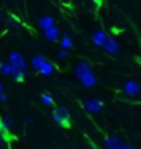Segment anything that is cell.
Masks as SVG:
<instances>
[{
	"mask_svg": "<svg viewBox=\"0 0 141 149\" xmlns=\"http://www.w3.org/2000/svg\"><path fill=\"white\" fill-rule=\"evenodd\" d=\"M8 64L13 66V77L15 81H22L28 74V66L27 62L22 57V54L17 53V51H11L8 54Z\"/></svg>",
	"mask_w": 141,
	"mask_h": 149,
	"instance_id": "cell-1",
	"label": "cell"
},
{
	"mask_svg": "<svg viewBox=\"0 0 141 149\" xmlns=\"http://www.w3.org/2000/svg\"><path fill=\"white\" fill-rule=\"evenodd\" d=\"M53 72H54V65L51 64V62H49V61L43 65V68H42V69L39 70V73L43 74V76H50Z\"/></svg>",
	"mask_w": 141,
	"mask_h": 149,
	"instance_id": "cell-15",
	"label": "cell"
},
{
	"mask_svg": "<svg viewBox=\"0 0 141 149\" xmlns=\"http://www.w3.org/2000/svg\"><path fill=\"white\" fill-rule=\"evenodd\" d=\"M108 39H109L108 35L105 32H103V31H96V32L91 35V42L94 43L96 46H98V47H104Z\"/></svg>",
	"mask_w": 141,
	"mask_h": 149,
	"instance_id": "cell-6",
	"label": "cell"
},
{
	"mask_svg": "<svg viewBox=\"0 0 141 149\" xmlns=\"http://www.w3.org/2000/svg\"><path fill=\"white\" fill-rule=\"evenodd\" d=\"M44 37H46L47 40H50V42H57L58 37H60V31H58L55 26L51 28V29H49V31L44 32Z\"/></svg>",
	"mask_w": 141,
	"mask_h": 149,
	"instance_id": "cell-13",
	"label": "cell"
},
{
	"mask_svg": "<svg viewBox=\"0 0 141 149\" xmlns=\"http://www.w3.org/2000/svg\"><path fill=\"white\" fill-rule=\"evenodd\" d=\"M27 122H28V123H32L33 119H32V117H27Z\"/></svg>",
	"mask_w": 141,
	"mask_h": 149,
	"instance_id": "cell-23",
	"label": "cell"
},
{
	"mask_svg": "<svg viewBox=\"0 0 141 149\" xmlns=\"http://www.w3.org/2000/svg\"><path fill=\"white\" fill-rule=\"evenodd\" d=\"M122 149H134V148H133V146H129V145H125Z\"/></svg>",
	"mask_w": 141,
	"mask_h": 149,
	"instance_id": "cell-22",
	"label": "cell"
},
{
	"mask_svg": "<svg viewBox=\"0 0 141 149\" xmlns=\"http://www.w3.org/2000/svg\"><path fill=\"white\" fill-rule=\"evenodd\" d=\"M3 19H4V14L0 11V21H3Z\"/></svg>",
	"mask_w": 141,
	"mask_h": 149,
	"instance_id": "cell-21",
	"label": "cell"
},
{
	"mask_svg": "<svg viewBox=\"0 0 141 149\" xmlns=\"http://www.w3.org/2000/svg\"><path fill=\"white\" fill-rule=\"evenodd\" d=\"M104 50L107 51L108 54H112V55H115V54L119 53V43L115 40L114 37H109L108 40H107V43H105V46H104Z\"/></svg>",
	"mask_w": 141,
	"mask_h": 149,
	"instance_id": "cell-8",
	"label": "cell"
},
{
	"mask_svg": "<svg viewBox=\"0 0 141 149\" xmlns=\"http://www.w3.org/2000/svg\"><path fill=\"white\" fill-rule=\"evenodd\" d=\"M0 94H3V84H1V81H0Z\"/></svg>",
	"mask_w": 141,
	"mask_h": 149,
	"instance_id": "cell-25",
	"label": "cell"
},
{
	"mask_svg": "<svg viewBox=\"0 0 141 149\" xmlns=\"http://www.w3.org/2000/svg\"><path fill=\"white\" fill-rule=\"evenodd\" d=\"M73 73H75V76L77 79L80 80L83 76L91 73V66L87 64V62H84V61H79L75 65V68H73Z\"/></svg>",
	"mask_w": 141,
	"mask_h": 149,
	"instance_id": "cell-3",
	"label": "cell"
},
{
	"mask_svg": "<svg viewBox=\"0 0 141 149\" xmlns=\"http://www.w3.org/2000/svg\"><path fill=\"white\" fill-rule=\"evenodd\" d=\"M6 25L8 28H11V29H15V28L20 26V22L17 21V19H14V18H8V19L6 21Z\"/></svg>",
	"mask_w": 141,
	"mask_h": 149,
	"instance_id": "cell-18",
	"label": "cell"
},
{
	"mask_svg": "<svg viewBox=\"0 0 141 149\" xmlns=\"http://www.w3.org/2000/svg\"><path fill=\"white\" fill-rule=\"evenodd\" d=\"M61 47H62V50H69V48L73 47V44H72V40H70V37L66 35V33H64L62 35V39H61Z\"/></svg>",
	"mask_w": 141,
	"mask_h": 149,
	"instance_id": "cell-16",
	"label": "cell"
},
{
	"mask_svg": "<svg viewBox=\"0 0 141 149\" xmlns=\"http://www.w3.org/2000/svg\"><path fill=\"white\" fill-rule=\"evenodd\" d=\"M105 148L107 149H122L125 145L122 142V139H119L118 137H108V138H105Z\"/></svg>",
	"mask_w": 141,
	"mask_h": 149,
	"instance_id": "cell-9",
	"label": "cell"
},
{
	"mask_svg": "<svg viewBox=\"0 0 141 149\" xmlns=\"http://www.w3.org/2000/svg\"><path fill=\"white\" fill-rule=\"evenodd\" d=\"M3 139H4V137H3V135H1V134H0V145L3 144Z\"/></svg>",
	"mask_w": 141,
	"mask_h": 149,
	"instance_id": "cell-24",
	"label": "cell"
},
{
	"mask_svg": "<svg viewBox=\"0 0 141 149\" xmlns=\"http://www.w3.org/2000/svg\"><path fill=\"white\" fill-rule=\"evenodd\" d=\"M11 126H13V117L8 115H0V130H1L3 137L8 134V130Z\"/></svg>",
	"mask_w": 141,
	"mask_h": 149,
	"instance_id": "cell-7",
	"label": "cell"
},
{
	"mask_svg": "<svg viewBox=\"0 0 141 149\" xmlns=\"http://www.w3.org/2000/svg\"><path fill=\"white\" fill-rule=\"evenodd\" d=\"M84 107H86V109L89 112H91V113H97V112H101L104 109V104L100 101V100H97V98H91V100L86 101Z\"/></svg>",
	"mask_w": 141,
	"mask_h": 149,
	"instance_id": "cell-5",
	"label": "cell"
},
{
	"mask_svg": "<svg viewBox=\"0 0 141 149\" xmlns=\"http://www.w3.org/2000/svg\"><path fill=\"white\" fill-rule=\"evenodd\" d=\"M40 100L43 102L46 107H51V105H54V98L50 95L49 93H43L42 95H40Z\"/></svg>",
	"mask_w": 141,
	"mask_h": 149,
	"instance_id": "cell-17",
	"label": "cell"
},
{
	"mask_svg": "<svg viewBox=\"0 0 141 149\" xmlns=\"http://www.w3.org/2000/svg\"><path fill=\"white\" fill-rule=\"evenodd\" d=\"M68 57V51L66 50H60L58 51V58H66Z\"/></svg>",
	"mask_w": 141,
	"mask_h": 149,
	"instance_id": "cell-19",
	"label": "cell"
},
{
	"mask_svg": "<svg viewBox=\"0 0 141 149\" xmlns=\"http://www.w3.org/2000/svg\"><path fill=\"white\" fill-rule=\"evenodd\" d=\"M80 83L84 87H93V86H96V83H97V77L94 76V73H89L86 74V76H83L80 79Z\"/></svg>",
	"mask_w": 141,
	"mask_h": 149,
	"instance_id": "cell-12",
	"label": "cell"
},
{
	"mask_svg": "<svg viewBox=\"0 0 141 149\" xmlns=\"http://www.w3.org/2000/svg\"><path fill=\"white\" fill-rule=\"evenodd\" d=\"M54 24H55L54 18H53V17H50V15L42 17V18L39 19V26L42 28L44 32H46V31H49V29H51V28H54L55 26Z\"/></svg>",
	"mask_w": 141,
	"mask_h": 149,
	"instance_id": "cell-10",
	"label": "cell"
},
{
	"mask_svg": "<svg viewBox=\"0 0 141 149\" xmlns=\"http://www.w3.org/2000/svg\"><path fill=\"white\" fill-rule=\"evenodd\" d=\"M53 120L61 127H69L70 124V115L69 111L65 107H55L53 109Z\"/></svg>",
	"mask_w": 141,
	"mask_h": 149,
	"instance_id": "cell-2",
	"label": "cell"
},
{
	"mask_svg": "<svg viewBox=\"0 0 141 149\" xmlns=\"http://www.w3.org/2000/svg\"><path fill=\"white\" fill-rule=\"evenodd\" d=\"M0 134H1V130H0Z\"/></svg>",
	"mask_w": 141,
	"mask_h": 149,
	"instance_id": "cell-26",
	"label": "cell"
},
{
	"mask_svg": "<svg viewBox=\"0 0 141 149\" xmlns=\"http://www.w3.org/2000/svg\"><path fill=\"white\" fill-rule=\"evenodd\" d=\"M123 91L127 97H136L138 93H140V86L138 83L133 81V80H129L125 83V87H123Z\"/></svg>",
	"mask_w": 141,
	"mask_h": 149,
	"instance_id": "cell-4",
	"label": "cell"
},
{
	"mask_svg": "<svg viewBox=\"0 0 141 149\" xmlns=\"http://www.w3.org/2000/svg\"><path fill=\"white\" fill-rule=\"evenodd\" d=\"M47 62V59L44 58L43 55H35V57H32V59H31V64H32V68L35 70H40L42 68H43V65Z\"/></svg>",
	"mask_w": 141,
	"mask_h": 149,
	"instance_id": "cell-11",
	"label": "cell"
},
{
	"mask_svg": "<svg viewBox=\"0 0 141 149\" xmlns=\"http://www.w3.org/2000/svg\"><path fill=\"white\" fill-rule=\"evenodd\" d=\"M7 98H8V97H7V94H6V93L0 94V102H6V101H7Z\"/></svg>",
	"mask_w": 141,
	"mask_h": 149,
	"instance_id": "cell-20",
	"label": "cell"
},
{
	"mask_svg": "<svg viewBox=\"0 0 141 149\" xmlns=\"http://www.w3.org/2000/svg\"><path fill=\"white\" fill-rule=\"evenodd\" d=\"M0 74H3V76H11L13 74V66L8 62H0Z\"/></svg>",
	"mask_w": 141,
	"mask_h": 149,
	"instance_id": "cell-14",
	"label": "cell"
}]
</instances>
